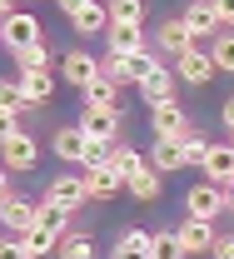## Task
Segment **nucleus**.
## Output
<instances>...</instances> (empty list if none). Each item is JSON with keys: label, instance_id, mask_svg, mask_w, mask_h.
Segmentation results:
<instances>
[{"label": "nucleus", "instance_id": "nucleus-1", "mask_svg": "<svg viewBox=\"0 0 234 259\" xmlns=\"http://www.w3.org/2000/svg\"><path fill=\"white\" fill-rule=\"evenodd\" d=\"M0 35H5V50H10V55H25L30 45H45V35H40V20H35L30 10H15V15H5Z\"/></svg>", "mask_w": 234, "mask_h": 259}, {"label": "nucleus", "instance_id": "nucleus-2", "mask_svg": "<svg viewBox=\"0 0 234 259\" xmlns=\"http://www.w3.org/2000/svg\"><path fill=\"white\" fill-rule=\"evenodd\" d=\"M184 209L195 214V220H219L224 209H229V194H224V185H214V180H204V185H190V194H184Z\"/></svg>", "mask_w": 234, "mask_h": 259}, {"label": "nucleus", "instance_id": "nucleus-3", "mask_svg": "<svg viewBox=\"0 0 234 259\" xmlns=\"http://www.w3.org/2000/svg\"><path fill=\"white\" fill-rule=\"evenodd\" d=\"M5 169L10 175H20V169H35L40 164V145H35V135H25L20 125H5Z\"/></svg>", "mask_w": 234, "mask_h": 259}, {"label": "nucleus", "instance_id": "nucleus-4", "mask_svg": "<svg viewBox=\"0 0 234 259\" xmlns=\"http://www.w3.org/2000/svg\"><path fill=\"white\" fill-rule=\"evenodd\" d=\"M150 130H155V140H184L190 135V115L174 100H160V105H150Z\"/></svg>", "mask_w": 234, "mask_h": 259}, {"label": "nucleus", "instance_id": "nucleus-5", "mask_svg": "<svg viewBox=\"0 0 234 259\" xmlns=\"http://www.w3.org/2000/svg\"><path fill=\"white\" fill-rule=\"evenodd\" d=\"M60 75H65V85H75V90L85 95V90L100 80V60L85 55V50H65V55H60Z\"/></svg>", "mask_w": 234, "mask_h": 259}, {"label": "nucleus", "instance_id": "nucleus-6", "mask_svg": "<svg viewBox=\"0 0 234 259\" xmlns=\"http://www.w3.org/2000/svg\"><path fill=\"white\" fill-rule=\"evenodd\" d=\"M45 199L60 204L65 214H80V204H85L90 194H85V180H80V175H55V180L45 185Z\"/></svg>", "mask_w": 234, "mask_h": 259}, {"label": "nucleus", "instance_id": "nucleus-7", "mask_svg": "<svg viewBox=\"0 0 234 259\" xmlns=\"http://www.w3.org/2000/svg\"><path fill=\"white\" fill-rule=\"evenodd\" d=\"M174 65H179V80H184V85H209V80L219 75L214 55H209V50H200V45H190V50H184Z\"/></svg>", "mask_w": 234, "mask_h": 259}, {"label": "nucleus", "instance_id": "nucleus-8", "mask_svg": "<svg viewBox=\"0 0 234 259\" xmlns=\"http://www.w3.org/2000/svg\"><path fill=\"white\" fill-rule=\"evenodd\" d=\"M0 225H5V234H30L40 225V204H30V199H0Z\"/></svg>", "mask_w": 234, "mask_h": 259}, {"label": "nucleus", "instance_id": "nucleus-9", "mask_svg": "<svg viewBox=\"0 0 234 259\" xmlns=\"http://www.w3.org/2000/svg\"><path fill=\"white\" fill-rule=\"evenodd\" d=\"M155 45H160L165 55H174V60H179V55L195 45V35H190V25H184V15H169V20H160V25H155Z\"/></svg>", "mask_w": 234, "mask_h": 259}, {"label": "nucleus", "instance_id": "nucleus-10", "mask_svg": "<svg viewBox=\"0 0 234 259\" xmlns=\"http://www.w3.org/2000/svg\"><path fill=\"white\" fill-rule=\"evenodd\" d=\"M174 234H179L184 254H209V249H214V239H219L214 225H209V220H195V214H190L184 225H174Z\"/></svg>", "mask_w": 234, "mask_h": 259}, {"label": "nucleus", "instance_id": "nucleus-11", "mask_svg": "<svg viewBox=\"0 0 234 259\" xmlns=\"http://www.w3.org/2000/svg\"><path fill=\"white\" fill-rule=\"evenodd\" d=\"M115 120H120L115 110H85L75 125H80L85 140H95V145H120V140H115Z\"/></svg>", "mask_w": 234, "mask_h": 259}, {"label": "nucleus", "instance_id": "nucleus-12", "mask_svg": "<svg viewBox=\"0 0 234 259\" xmlns=\"http://www.w3.org/2000/svg\"><path fill=\"white\" fill-rule=\"evenodd\" d=\"M110 259H155V234H150V229H125V234L115 239Z\"/></svg>", "mask_w": 234, "mask_h": 259}, {"label": "nucleus", "instance_id": "nucleus-13", "mask_svg": "<svg viewBox=\"0 0 234 259\" xmlns=\"http://www.w3.org/2000/svg\"><path fill=\"white\" fill-rule=\"evenodd\" d=\"M85 135H80V125H60L55 130V140H50V150H55V160H65V164H85Z\"/></svg>", "mask_w": 234, "mask_h": 259}, {"label": "nucleus", "instance_id": "nucleus-14", "mask_svg": "<svg viewBox=\"0 0 234 259\" xmlns=\"http://www.w3.org/2000/svg\"><path fill=\"white\" fill-rule=\"evenodd\" d=\"M179 15H184L190 35H219V30H224V25H219V15H214V0H190Z\"/></svg>", "mask_w": 234, "mask_h": 259}, {"label": "nucleus", "instance_id": "nucleus-15", "mask_svg": "<svg viewBox=\"0 0 234 259\" xmlns=\"http://www.w3.org/2000/svg\"><path fill=\"white\" fill-rule=\"evenodd\" d=\"M80 180H85V194H90V199H115V194L125 190V180H120L110 164H100V169H85Z\"/></svg>", "mask_w": 234, "mask_h": 259}, {"label": "nucleus", "instance_id": "nucleus-16", "mask_svg": "<svg viewBox=\"0 0 234 259\" xmlns=\"http://www.w3.org/2000/svg\"><path fill=\"white\" fill-rule=\"evenodd\" d=\"M150 164L160 169V175H174V169H184L190 155H184V140H155V150H150Z\"/></svg>", "mask_w": 234, "mask_h": 259}, {"label": "nucleus", "instance_id": "nucleus-17", "mask_svg": "<svg viewBox=\"0 0 234 259\" xmlns=\"http://www.w3.org/2000/svg\"><path fill=\"white\" fill-rule=\"evenodd\" d=\"M204 180H214V185H224V190L234 185V140L209 150V160H204Z\"/></svg>", "mask_w": 234, "mask_h": 259}, {"label": "nucleus", "instance_id": "nucleus-18", "mask_svg": "<svg viewBox=\"0 0 234 259\" xmlns=\"http://www.w3.org/2000/svg\"><path fill=\"white\" fill-rule=\"evenodd\" d=\"M139 95L145 105H160V100H174V75H169V65H155L145 80H139Z\"/></svg>", "mask_w": 234, "mask_h": 259}, {"label": "nucleus", "instance_id": "nucleus-19", "mask_svg": "<svg viewBox=\"0 0 234 259\" xmlns=\"http://www.w3.org/2000/svg\"><path fill=\"white\" fill-rule=\"evenodd\" d=\"M105 50H120V55H139L145 50V25H110L105 30Z\"/></svg>", "mask_w": 234, "mask_h": 259}, {"label": "nucleus", "instance_id": "nucleus-20", "mask_svg": "<svg viewBox=\"0 0 234 259\" xmlns=\"http://www.w3.org/2000/svg\"><path fill=\"white\" fill-rule=\"evenodd\" d=\"M20 90L30 105H50L55 95V80H50V70H20Z\"/></svg>", "mask_w": 234, "mask_h": 259}, {"label": "nucleus", "instance_id": "nucleus-21", "mask_svg": "<svg viewBox=\"0 0 234 259\" xmlns=\"http://www.w3.org/2000/svg\"><path fill=\"white\" fill-rule=\"evenodd\" d=\"M110 169H115V175H120V180L130 185L139 169H150V160H145V155H139L134 145H115V155H110Z\"/></svg>", "mask_w": 234, "mask_h": 259}, {"label": "nucleus", "instance_id": "nucleus-22", "mask_svg": "<svg viewBox=\"0 0 234 259\" xmlns=\"http://www.w3.org/2000/svg\"><path fill=\"white\" fill-rule=\"evenodd\" d=\"M25 239V249H30V259H45V254H60V229H45V225H35L30 234H20Z\"/></svg>", "mask_w": 234, "mask_h": 259}, {"label": "nucleus", "instance_id": "nucleus-23", "mask_svg": "<svg viewBox=\"0 0 234 259\" xmlns=\"http://www.w3.org/2000/svg\"><path fill=\"white\" fill-rule=\"evenodd\" d=\"M85 110H115V115H120V85L100 75V80L85 90Z\"/></svg>", "mask_w": 234, "mask_h": 259}, {"label": "nucleus", "instance_id": "nucleus-24", "mask_svg": "<svg viewBox=\"0 0 234 259\" xmlns=\"http://www.w3.org/2000/svg\"><path fill=\"white\" fill-rule=\"evenodd\" d=\"M75 30H80V35H105V30H110V5L90 0V5L75 15Z\"/></svg>", "mask_w": 234, "mask_h": 259}, {"label": "nucleus", "instance_id": "nucleus-25", "mask_svg": "<svg viewBox=\"0 0 234 259\" xmlns=\"http://www.w3.org/2000/svg\"><path fill=\"white\" fill-rule=\"evenodd\" d=\"M20 110H30V100L20 90V80H5V85H0V115H5V125H15Z\"/></svg>", "mask_w": 234, "mask_h": 259}, {"label": "nucleus", "instance_id": "nucleus-26", "mask_svg": "<svg viewBox=\"0 0 234 259\" xmlns=\"http://www.w3.org/2000/svg\"><path fill=\"white\" fill-rule=\"evenodd\" d=\"M125 190H130L134 199H139V204L160 199V194H165V185H160V169H155V164H150V169H139V175H134V180L125 185Z\"/></svg>", "mask_w": 234, "mask_h": 259}, {"label": "nucleus", "instance_id": "nucleus-27", "mask_svg": "<svg viewBox=\"0 0 234 259\" xmlns=\"http://www.w3.org/2000/svg\"><path fill=\"white\" fill-rule=\"evenodd\" d=\"M110 25H145V0H110Z\"/></svg>", "mask_w": 234, "mask_h": 259}, {"label": "nucleus", "instance_id": "nucleus-28", "mask_svg": "<svg viewBox=\"0 0 234 259\" xmlns=\"http://www.w3.org/2000/svg\"><path fill=\"white\" fill-rule=\"evenodd\" d=\"M60 259H95V239L80 229V234H65L60 239Z\"/></svg>", "mask_w": 234, "mask_h": 259}, {"label": "nucleus", "instance_id": "nucleus-29", "mask_svg": "<svg viewBox=\"0 0 234 259\" xmlns=\"http://www.w3.org/2000/svg\"><path fill=\"white\" fill-rule=\"evenodd\" d=\"M209 55H214V65H219L224 75H234V30H219V35H214Z\"/></svg>", "mask_w": 234, "mask_h": 259}, {"label": "nucleus", "instance_id": "nucleus-30", "mask_svg": "<svg viewBox=\"0 0 234 259\" xmlns=\"http://www.w3.org/2000/svg\"><path fill=\"white\" fill-rule=\"evenodd\" d=\"M155 259H190L174 229H160V234H155Z\"/></svg>", "mask_w": 234, "mask_h": 259}, {"label": "nucleus", "instance_id": "nucleus-31", "mask_svg": "<svg viewBox=\"0 0 234 259\" xmlns=\"http://www.w3.org/2000/svg\"><path fill=\"white\" fill-rule=\"evenodd\" d=\"M209 150H214V140H204V135H184V155H190V164H200L204 169V160H209Z\"/></svg>", "mask_w": 234, "mask_h": 259}, {"label": "nucleus", "instance_id": "nucleus-32", "mask_svg": "<svg viewBox=\"0 0 234 259\" xmlns=\"http://www.w3.org/2000/svg\"><path fill=\"white\" fill-rule=\"evenodd\" d=\"M15 60H20V70H50V50H45V45H30V50L15 55Z\"/></svg>", "mask_w": 234, "mask_h": 259}, {"label": "nucleus", "instance_id": "nucleus-33", "mask_svg": "<svg viewBox=\"0 0 234 259\" xmlns=\"http://www.w3.org/2000/svg\"><path fill=\"white\" fill-rule=\"evenodd\" d=\"M0 259H30L25 239H20V234H5V249H0Z\"/></svg>", "mask_w": 234, "mask_h": 259}, {"label": "nucleus", "instance_id": "nucleus-34", "mask_svg": "<svg viewBox=\"0 0 234 259\" xmlns=\"http://www.w3.org/2000/svg\"><path fill=\"white\" fill-rule=\"evenodd\" d=\"M209 254H214V259H234V234H219V239H214V249H209Z\"/></svg>", "mask_w": 234, "mask_h": 259}, {"label": "nucleus", "instance_id": "nucleus-35", "mask_svg": "<svg viewBox=\"0 0 234 259\" xmlns=\"http://www.w3.org/2000/svg\"><path fill=\"white\" fill-rule=\"evenodd\" d=\"M214 15H219V25L229 30L234 25V0H214Z\"/></svg>", "mask_w": 234, "mask_h": 259}, {"label": "nucleus", "instance_id": "nucleus-36", "mask_svg": "<svg viewBox=\"0 0 234 259\" xmlns=\"http://www.w3.org/2000/svg\"><path fill=\"white\" fill-rule=\"evenodd\" d=\"M219 120H224V130L234 135V95H229V100H219Z\"/></svg>", "mask_w": 234, "mask_h": 259}, {"label": "nucleus", "instance_id": "nucleus-37", "mask_svg": "<svg viewBox=\"0 0 234 259\" xmlns=\"http://www.w3.org/2000/svg\"><path fill=\"white\" fill-rule=\"evenodd\" d=\"M85 5H90V0H60V10H65L70 20H75V15H80V10H85Z\"/></svg>", "mask_w": 234, "mask_h": 259}, {"label": "nucleus", "instance_id": "nucleus-38", "mask_svg": "<svg viewBox=\"0 0 234 259\" xmlns=\"http://www.w3.org/2000/svg\"><path fill=\"white\" fill-rule=\"evenodd\" d=\"M224 194H229V209H234V185H229V190H224Z\"/></svg>", "mask_w": 234, "mask_h": 259}]
</instances>
